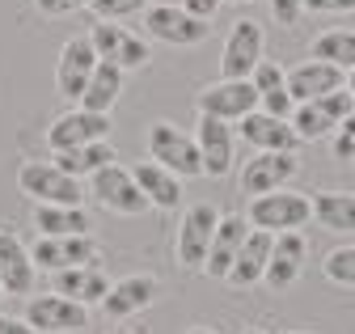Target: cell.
Wrapping results in <instances>:
<instances>
[{
  "label": "cell",
  "mask_w": 355,
  "mask_h": 334,
  "mask_svg": "<svg viewBox=\"0 0 355 334\" xmlns=\"http://www.w3.org/2000/svg\"><path fill=\"white\" fill-rule=\"evenodd\" d=\"M26 322L38 334H80L89 330V309L68 297H55V292H42V297L26 301Z\"/></svg>",
  "instance_id": "13"
},
{
  "label": "cell",
  "mask_w": 355,
  "mask_h": 334,
  "mask_svg": "<svg viewBox=\"0 0 355 334\" xmlns=\"http://www.w3.org/2000/svg\"><path fill=\"white\" fill-rule=\"evenodd\" d=\"M110 140V114H94V110H64L51 128H47V148L51 152H72V148H85V144H102Z\"/></svg>",
  "instance_id": "11"
},
{
  "label": "cell",
  "mask_w": 355,
  "mask_h": 334,
  "mask_svg": "<svg viewBox=\"0 0 355 334\" xmlns=\"http://www.w3.org/2000/svg\"><path fill=\"white\" fill-rule=\"evenodd\" d=\"M296 334H304V330H296Z\"/></svg>",
  "instance_id": "46"
},
{
  "label": "cell",
  "mask_w": 355,
  "mask_h": 334,
  "mask_svg": "<svg viewBox=\"0 0 355 334\" xmlns=\"http://www.w3.org/2000/svg\"><path fill=\"white\" fill-rule=\"evenodd\" d=\"M237 136L254 148V152H296L300 148V136L288 118H275V114H262L254 110L250 118L237 123Z\"/></svg>",
  "instance_id": "19"
},
{
  "label": "cell",
  "mask_w": 355,
  "mask_h": 334,
  "mask_svg": "<svg viewBox=\"0 0 355 334\" xmlns=\"http://www.w3.org/2000/svg\"><path fill=\"white\" fill-rule=\"evenodd\" d=\"M241 334H266V330H258V326H250V330H241Z\"/></svg>",
  "instance_id": "43"
},
{
  "label": "cell",
  "mask_w": 355,
  "mask_h": 334,
  "mask_svg": "<svg viewBox=\"0 0 355 334\" xmlns=\"http://www.w3.org/2000/svg\"><path fill=\"white\" fill-rule=\"evenodd\" d=\"M351 165H355V161H351Z\"/></svg>",
  "instance_id": "47"
},
{
  "label": "cell",
  "mask_w": 355,
  "mask_h": 334,
  "mask_svg": "<svg viewBox=\"0 0 355 334\" xmlns=\"http://www.w3.org/2000/svg\"><path fill=\"white\" fill-rule=\"evenodd\" d=\"M347 94H351V102H355V72H347Z\"/></svg>",
  "instance_id": "41"
},
{
  "label": "cell",
  "mask_w": 355,
  "mask_h": 334,
  "mask_svg": "<svg viewBox=\"0 0 355 334\" xmlns=\"http://www.w3.org/2000/svg\"><path fill=\"white\" fill-rule=\"evenodd\" d=\"M131 178H136L140 195L148 199V207H157V212H178V207H182V178L169 174L165 165L136 161V165H131Z\"/></svg>",
  "instance_id": "22"
},
{
  "label": "cell",
  "mask_w": 355,
  "mask_h": 334,
  "mask_svg": "<svg viewBox=\"0 0 355 334\" xmlns=\"http://www.w3.org/2000/svg\"><path fill=\"white\" fill-rule=\"evenodd\" d=\"M89 195H94L106 212H114V216H144L148 212V199L140 195L136 178H131V170H123V165H106V170H98L94 178H89Z\"/></svg>",
  "instance_id": "12"
},
{
  "label": "cell",
  "mask_w": 355,
  "mask_h": 334,
  "mask_svg": "<svg viewBox=\"0 0 355 334\" xmlns=\"http://www.w3.org/2000/svg\"><path fill=\"white\" fill-rule=\"evenodd\" d=\"M343 85H347V72H338L334 64H322V60H304L288 72V94H292L296 106L300 102H322L326 94H334Z\"/></svg>",
  "instance_id": "21"
},
{
  "label": "cell",
  "mask_w": 355,
  "mask_h": 334,
  "mask_svg": "<svg viewBox=\"0 0 355 334\" xmlns=\"http://www.w3.org/2000/svg\"><path fill=\"white\" fill-rule=\"evenodd\" d=\"M34 229H38V237H85L94 225H89L85 207H51V203H38L34 207Z\"/></svg>",
  "instance_id": "27"
},
{
  "label": "cell",
  "mask_w": 355,
  "mask_h": 334,
  "mask_svg": "<svg viewBox=\"0 0 355 334\" xmlns=\"http://www.w3.org/2000/svg\"><path fill=\"white\" fill-rule=\"evenodd\" d=\"M123 76H127V72H123L119 64L98 60V68H94V76H89V85H85V94H80L76 106L94 110V114H110L114 102H119V94H123Z\"/></svg>",
  "instance_id": "25"
},
{
  "label": "cell",
  "mask_w": 355,
  "mask_h": 334,
  "mask_svg": "<svg viewBox=\"0 0 355 334\" xmlns=\"http://www.w3.org/2000/svg\"><path fill=\"white\" fill-rule=\"evenodd\" d=\"M250 85L258 89V102L279 98V94H288V72H284L275 60H262V64L254 68V76H250Z\"/></svg>",
  "instance_id": "32"
},
{
  "label": "cell",
  "mask_w": 355,
  "mask_h": 334,
  "mask_svg": "<svg viewBox=\"0 0 355 334\" xmlns=\"http://www.w3.org/2000/svg\"><path fill=\"white\" fill-rule=\"evenodd\" d=\"M144 34L165 43V47H199L211 34V26L191 17L182 5H148L144 9Z\"/></svg>",
  "instance_id": "9"
},
{
  "label": "cell",
  "mask_w": 355,
  "mask_h": 334,
  "mask_svg": "<svg viewBox=\"0 0 355 334\" xmlns=\"http://www.w3.org/2000/svg\"><path fill=\"white\" fill-rule=\"evenodd\" d=\"M144 144H148V161L165 165L169 174H178V178H203V161H199V144H195V136L178 132L173 123H165V118L148 123Z\"/></svg>",
  "instance_id": "3"
},
{
  "label": "cell",
  "mask_w": 355,
  "mask_h": 334,
  "mask_svg": "<svg viewBox=\"0 0 355 334\" xmlns=\"http://www.w3.org/2000/svg\"><path fill=\"white\" fill-rule=\"evenodd\" d=\"M17 191L26 199L38 203H51V207H80L85 203V186L80 178L64 174L55 161H21L17 165Z\"/></svg>",
  "instance_id": "2"
},
{
  "label": "cell",
  "mask_w": 355,
  "mask_h": 334,
  "mask_svg": "<svg viewBox=\"0 0 355 334\" xmlns=\"http://www.w3.org/2000/svg\"><path fill=\"white\" fill-rule=\"evenodd\" d=\"M30 258L38 271H72V267H98L102 245L94 241V233L85 237H38L30 245Z\"/></svg>",
  "instance_id": "8"
},
{
  "label": "cell",
  "mask_w": 355,
  "mask_h": 334,
  "mask_svg": "<svg viewBox=\"0 0 355 334\" xmlns=\"http://www.w3.org/2000/svg\"><path fill=\"white\" fill-rule=\"evenodd\" d=\"M0 334H38V330H30L26 317H5L0 313Z\"/></svg>",
  "instance_id": "39"
},
{
  "label": "cell",
  "mask_w": 355,
  "mask_h": 334,
  "mask_svg": "<svg viewBox=\"0 0 355 334\" xmlns=\"http://www.w3.org/2000/svg\"><path fill=\"white\" fill-rule=\"evenodd\" d=\"M292 128H296V136H300V144H313V140H330L334 132H338V123L322 110V102H300L296 110H292Z\"/></svg>",
  "instance_id": "30"
},
{
  "label": "cell",
  "mask_w": 355,
  "mask_h": 334,
  "mask_svg": "<svg viewBox=\"0 0 355 334\" xmlns=\"http://www.w3.org/2000/svg\"><path fill=\"white\" fill-rule=\"evenodd\" d=\"M94 68H98V51H94V43H89V34L68 38V43L60 47V64H55V89H60V98L80 102Z\"/></svg>",
  "instance_id": "15"
},
{
  "label": "cell",
  "mask_w": 355,
  "mask_h": 334,
  "mask_svg": "<svg viewBox=\"0 0 355 334\" xmlns=\"http://www.w3.org/2000/svg\"><path fill=\"white\" fill-rule=\"evenodd\" d=\"M245 220H250V229H258V233H271V237H279V233H300L309 220H313V195H304V191H271V195H258V199H250V207H245Z\"/></svg>",
  "instance_id": "1"
},
{
  "label": "cell",
  "mask_w": 355,
  "mask_h": 334,
  "mask_svg": "<svg viewBox=\"0 0 355 334\" xmlns=\"http://www.w3.org/2000/svg\"><path fill=\"white\" fill-rule=\"evenodd\" d=\"M0 305H5V283H0Z\"/></svg>",
  "instance_id": "45"
},
{
  "label": "cell",
  "mask_w": 355,
  "mask_h": 334,
  "mask_svg": "<svg viewBox=\"0 0 355 334\" xmlns=\"http://www.w3.org/2000/svg\"><path fill=\"white\" fill-rule=\"evenodd\" d=\"M51 292L89 309V305H102V301H106L110 279H106L102 267H72V271H55V275H51Z\"/></svg>",
  "instance_id": "23"
},
{
  "label": "cell",
  "mask_w": 355,
  "mask_h": 334,
  "mask_svg": "<svg viewBox=\"0 0 355 334\" xmlns=\"http://www.w3.org/2000/svg\"><path fill=\"white\" fill-rule=\"evenodd\" d=\"M89 43H94L98 60H110L123 72H136V68L153 64V47L144 43V34H131L119 21H94L89 26Z\"/></svg>",
  "instance_id": "5"
},
{
  "label": "cell",
  "mask_w": 355,
  "mask_h": 334,
  "mask_svg": "<svg viewBox=\"0 0 355 334\" xmlns=\"http://www.w3.org/2000/svg\"><path fill=\"white\" fill-rule=\"evenodd\" d=\"M304 13H355V0H304Z\"/></svg>",
  "instance_id": "38"
},
{
  "label": "cell",
  "mask_w": 355,
  "mask_h": 334,
  "mask_svg": "<svg viewBox=\"0 0 355 334\" xmlns=\"http://www.w3.org/2000/svg\"><path fill=\"white\" fill-rule=\"evenodd\" d=\"M262 51H266L262 26L250 21V17L233 21V30H229V38H225V51H220V80H250L254 68L266 60Z\"/></svg>",
  "instance_id": "6"
},
{
  "label": "cell",
  "mask_w": 355,
  "mask_h": 334,
  "mask_svg": "<svg viewBox=\"0 0 355 334\" xmlns=\"http://www.w3.org/2000/svg\"><path fill=\"white\" fill-rule=\"evenodd\" d=\"M296 174H300V157H296V152H254V157L241 165L237 186H241V195L258 199V195L284 191Z\"/></svg>",
  "instance_id": "10"
},
{
  "label": "cell",
  "mask_w": 355,
  "mask_h": 334,
  "mask_svg": "<svg viewBox=\"0 0 355 334\" xmlns=\"http://www.w3.org/2000/svg\"><path fill=\"white\" fill-rule=\"evenodd\" d=\"M0 283H5V297H26V301L34 297V283H38L30 245L9 229H0Z\"/></svg>",
  "instance_id": "16"
},
{
  "label": "cell",
  "mask_w": 355,
  "mask_h": 334,
  "mask_svg": "<svg viewBox=\"0 0 355 334\" xmlns=\"http://www.w3.org/2000/svg\"><path fill=\"white\" fill-rule=\"evenodd\" d=\"M187 334H220V330H211V326H191Z\"/></svg>",
  "instance_id": "40"
},
{
  "label": "cell",
  "mask_w": 355,
  "mask_h": 334,
  "mask_svg": "<svg viewBox=\"0 0 355 334\" xmlns=\"http://www.w3.org/2000/svg\"><path fill=\"white\" fill-rule=\"evenodd\" d=\"M178 5H182L191 17H199V21H207V26H211V17L220 13V5H225V0H178Z\"/></svg>",
  "instance_id": "37"
},
{
  "label": "cell",
  "mask_w": 355,
  "mask_h": 334,
  "mask_svg": "<svg viewBox=\"0 0 355 334\" xmlns=\"http://www.w3.org/2000/svg\"><path fill=\"white\" fill-rule=\"evenodd\" d=\"M250 237V220L241 212H220V225H216V237H211V249H207V263H203V275L211 279H225L237 263V249L245 245Z\"/></svg>",
  "instance_id": "18"
},
{
  "label": "cell",
  "mask_w": 355,
  "mask_h": 334,
  "mask_svg": "<svg viewBox=\"0 0 355 334\" xmlns=\"http://www.w3.org/2000/svg\"><path fill=\"white\" fill-rule=\"evenodd\" d=\"M34 9H38L42 17H64V13L89 9V0H34Z\"/></svg>",
  "instance_id": "35"
},
{
  "label": "cell",
  "mask_w": 355,
  "mask_h": 334,
  "mask_svg": "<svg viewBox=\"0 0 355 334\" xmlns=\"http://www.w3.org/2000/svg\"><path fill=\"white\" fill-rule=\"evenodd\" d=\"M51 161L72 178H94L106 165H119V152H114L110 140H102V144H85V148H72V152H55Z\"/></svg>",
  "instance_id": "28"
},
{
  "label": "cell",
  "mask_w": 355,
  "mask_h": 334,
  "mask_svg": "<svg viewBox=\"0 0 355 334\" xmlns=\"http://www.w3.org/2000/svg\"><path fill=\"white\" fill-rule=\"evenodd\" d=\"M106 334H131V330H123V326H110V330H106Z\"/></svg>",
  "instance_id": "42"
},
{
  "label": "cell",
  "mask_w": 355,
  "mask_h": 334,
  "mask_svg": "<svg viewBox=\"0 0 355 334\" xmlns=\"http://www.w3.org/2000/svg\"><path fill=\"white\" fill-rule=\"evenodd\" d=\"M271 249H275V237H271V233L250 229V237H245V245L237 249V263H233V271L225 275V283H233V288H254V283H262L266 263H271Z\"/></svg>",
  "instance_id": "24"
},
{
  "label": "cell",
  "mask_w": 355,
  "mask_h": 334,
  "mask_svg": "<svg viewBox=\"0 0 355 334\" xmlns=\"http://www.w3.org/2000/svg\"><path fill=\"white\" fill-rule=\"evenodd\" d=\"M216 225H220V212L211 203H191L182 212V225H178V237H173V263L182 271H203Z\"/></svg>",
  "instance_id": "4"
},
{
  "label": "cell",
  "mask_w": 355,
  "mask_h": 334,
  "mask_svg": "<svg viewBox=\"0 0 355 334\" xmlns=\"http://www.w3.org/2000/svg\"><path fill=\"white\" fill-rule=\"evenodd\" d=\"M304 263H309V241H304V233H279L262 283L271 288V292H284V288H292L304 275Z\"/></svg>",
  "instance_id": "20"
},
{
  "label": "cell",
  "mask_w": 355,
  "mask_h": 334,
  "mask_svg": "<svg viewBox=\"0 0 355 334\" xmlns=\"http://www.w3.org/2000/svg\"><path fill=\"white\" fill-rule=\"evenodd\" d=\"M313 220L326 233H355V191H318Z\"/></svg>",
  "instance_id": "26"
},
{
  "label": "cell",
  "mask_w": 355,
  "mask_h": 334,
  "mask_svg": "<svg viewBox=\"0 0 355 334\" xmlns=\"http://www.w3.org/2000/svg\"><path fill=\"white\" fill-rule=\"evenodd\" d=\"M195 144H199V161H203V178H225L237 161V128L199 114L195 123Z\"/></svg>",
  "instance_id": "14"
},
{
  "label": "cell",
  "mask_w": 355,
  "mask_h": 334,
  "mask_svg": "<svg viewBox=\"0 0 355 334\" xmlns=\"http://www.w3.org/2000/svg\"><path fill=\"white\" fill-rule=\"evenodd\" d=\"M157 292H161V283H157V275H148V271L123 275V279L110 283L106 301H102V313H106L110 322H123V317H131V313H144V309L157 301Z\"/></svg>",
  "instance_id": "17"
},
{
  "label": "cell",
  "mask_w": 355,
  "mask_h": 334,
  "mask_svg": "<svg viewBox=\"0 0 355 334\" xmlns=\"http://www.w3.org/2000/svg\"><path fill=\"white\" fill-rule=\"evenodd\" d=\"M225 5H250V0H225Z\"/></svg>",
  "instance_id": "44"
},
{
  "label": "cell",
  "mask_w": 355,
  "mask_h": 334,
  "mask_svg": "<svg viewBox=\"0 0 355 334\" xmlns=\"http://www.w3.org/2000/svg\"><path fill=\"white\" fill-rule=\"evenodd\" d=\"M195 110L237 128L241 118H250L258 110V89L250 85V80H216V85H203L195 94Z\"/></svg>",
  "instance_id": "7"
},
{
  "label": "cell",
  "mask_w": 355,
  "mask_h": 334,
  "mask_svg": "<svg viewBox=\"0 0 355 334\" xmlns=\"http://www.w3.org/2000/svg\"><path fill=\"white\" fill-rule=\"evenodd\" d=\"M98 21H127V17H140L148 9V0H89Z\"/></svg>",
  "instance_id": "33"
},
{
  "label": "cell",
  "mask_w": 355,
  "mask_h": 334,
  "mask_svg": "<svg viewBox=\"0 0 355 334\" xmlns=\"http://www.w3.org/2000/svg\"><path fill=\"white\" fill-rule=\"evenodd\" d=\"M330 148L338 161H355V114L347 123H338V132L330 136Z\"/></svg>",
  "instance_id": "34"
},
{
  "label": "cell",
  "mask_w": 355,
  "mask_h": 334,
  "mask_svg": "<svg viewBox=\"0 0 355 334\" xmlns=\"http://www.w3.org/2000/svg\"><path fill=\"white\" fill-rule=\"evenodd\" d=\"M300 13H304V0H271V17L279 26H296Z\"/></svg>",
  "instance_id": "36"
},
{
  "label": "cell",
  "mask_w": 355,
  "mask_h": 334,
  "mask_svg": "<svg viewBox=\"0 0 355 334\" xmlns=\"http://www.w3.org/2000/svg\"><path fill=\"white\" fill-rule=\"evenodd\" d=\"M309 60L334 64L338 72H355V30H326V34H318Z\"/></svg>",
  "instance_id": "29"
},
{
  "label": "cell",
  "mask_w": 355,
  "mask_h": 334,
  "mask_svg": "<svg viewBox=\"0 0 355 334\" xmlns=\"http://www.w3.org/2000/svg\"><path fill=\"white\" fill-rule=\"evenodd\" d=\"M322 271L330 283L338 288H355V245H334L330 254L322 258Z\"/></svg>",
  "instance_id": "31"
}]
</instances>
